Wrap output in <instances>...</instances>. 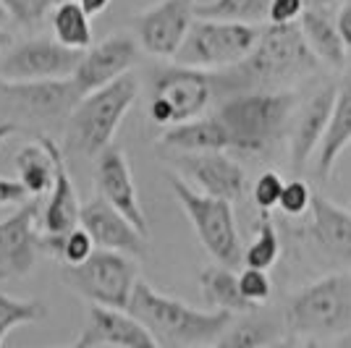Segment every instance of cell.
I'll return each mask as SVG.
<instances>
[{
	"label": "cell",
	"mask_w": 351,
	"mask_h": 348,
	"mask_svg": "<svg viewBox=\"0 0 351 348\" xmlns=\"http://www.w3.org/2000/svg\"><path fill=\"white\" fill-rule=\"evenodd\" d=\"M126 312L139 319L158 338L160 346L168 348L215 346L236 317L223 309H210V312L194 309L173 296L155 290L145 280L136 283Z\"/></svg>",
	"instance_id": "6da1fadb"
},
{
	"label": "cell",
	"mask_w": 351,
	"mask_h": 348,
	"mask_svg": "<svg viewBox=\"0 0 351 348\" xmlns=\"http://www.w3.org/2000/svg\"><path fill=\"white\" fill-rule=\"evenodd\" d=\"M296 110L293 92H239L218 108V121L228 131L231 152L270 155L283 142Z\"/></svg>",
	"instance_id": "7a4b0ae2"
},
{
	"label": "cell",
	"mask_w": 351,
	"mask_h": 348,
	"mask_svg": "<svg viewBox=\"0 0 351 348\" xmlns=\"http://www.w3.org/2000/svg\"><path fill=\"white\" fill-rule=\"evenodd\" d=\"M317 58L307 47L299 24H270L263 29L260 42L244 63L228 69L226 79L236 89L276 92V84H286L317 71Z\"/></svg>",
	"instance_id": "3957f363"
},
{
	"label": "cell",
	"mask_w": 351,
	"mask_h": 348,
	"mask_svg": "<svg viewBox=\"0 0 351 348\" xmlns=\"http://www.w3.org/2000/svg\"><path fill=\"white\" fill-rule=\"evenodd\" d=\"M286 327L312 340L349 335L351 273H330L296 290L286 306Z\"/></svg>",
	"instance_id": "277c9868"
},
{
	"label": "cell",
	"mask_w": 351,
	"mask_h": 348,
	"mask_svg": "<svg viewBox=\"0 0 351 348\" xmlns=\"http://www.w3.org/2000/svg\"><path fill=\"white\" fill-rule=\"evenodd\" d=\"M139 97L136 76L126 73L118 82L82 97L69 116V147L84 158H97L113 145L126 113Z\"/></svg>",
	"instance_id": "5b68a950"
},
{
	"label": "cell",
	"mask_w": 351,
	"mask_h": 348,
	"mask_svg": "<svg viewBox=\"0 0 351 348\" xmlns=\"http://www.w3.org/2000/svg\"><path fill=\"white\" fill-rule=\"evenodd\" d=\"M165 178H168L176 202L186 212L199 244L207 249V254L218 264L231 267V270L244 264V247H241V236L236 228L231 202L199 194L176 173H165Z\"/></svg>",
	"instance_id": "8992f818"
},
{
	"label": "cell",
	"mask_w": 351,
	"mask_h": 348,
	"mask_svg": "<svg viewBox=\"0 0 351 348\" xmlns=\"http://www.w3.org/2000/svg\"><path fill=\"white\" fill-rule=\"evenodd\" d=\"M263 29L257 24H241V21H213V18H197L191 24L186 42L181 45L176 66L186 69H234L252 55V50L260 42Z\"/></svg>",
	"instance_id": "52a82bcc"
},
{
	"label": "cell",
	"mask_w": 351,
	"mask_h": 348,
	"mask_svg": "<svg viewBox=\"0 0 351 348\" xmlns=\"http://www.w3.org/2000/svg\"><path fill=\"white\" fill-rule=\"evenodd\" d=\"M60 280L87 299L92 306L105 309H129L134 288L139 283V267L129 254L97 249L82 264H63Z\"/></svg>",
	"instance_id": "ba28073f"
},
{
	"label": "cell",
	"mask_w": 351,
	"mask_h": 348,
	"mask_svg": "<svg viewBox=\"0 0 351 348\" xmlns=\"http://www.w3.org/2000/svg\"><path fill=\"white\" fill-rule=\"evenodd\" d=\"M213 92L215 82L207 71L173 66L155 79L147 116L162 129L189 123L194 118H202L205 108L213 100Z\"/></svg>",
	"instance_id": "9c48e42d"
},
{
	"label": "cell",
	"mask_w": 351,
	"mask_h": 348,
	"mask_svg": "<svg viewBox=\"0 0 351 348\" xmlns=\"http://www.w3.org/2000/svg\"><path fill=\"white\" fill-rule=\"evenodd\" d=\"M82 55L84 53H76L58 40H27L14 45L0 58V76L8 84L71 79L79 69Z\"/></svg>",
	"instance_id": "30bf717a"
},
{
	"label": "cell",
	"mask_w": 351,
	"mask_h": 348,
	"mask_svg": "<svg viewBox=\"0 0 351 348\" xmlns=\"http://www.w3.org/2000/svg\"><path fill=\"white\" fill-rule=\"evenodd\" d=\"M194 0H158L136 16V40L155 58H176L197 21Z\"/></svg>",
	"instance_id": "8fae6325"
},
{
	"label": "cell",
	"mask_w": 351,
	"mask_h": 348,
	"mask_svg": "<svg viewBox=\"0 0 351 348\" xmlns=\"http://www.w3.org/2000/svg\"><path fill=\"white\" fill-rule=\"evenodd\" d=\"M178 175L199 194L236 202L247 191L244 168L228 158L226 152H199V155H176L173 160Z\"/></svg>",
	"instance_id": "7c38bea8"
},
{
	"label": "cell",
	"mask_w": 351,
	"mask_h": 348,
	"mask_svg": "<svg viewBox=\"0 0 351 348\" xmlns=\"http://www.w3.org/2000/svg\"><path fill=\"white\" fill-rule=\"evenodd\" d=\"M139 58V47L126 34H113L100 45H92L79 60V69L71 76L73 87L82 97L118 82L132 71Z\"/></svg>",
	"instance_id": "4fadbf2b"
},
{
	"label": "cell",
	"mask_w": 351,
	"mask_h": 348,
	"mask_svg": "<svg viewBox=\"0 0 351 348\" xmlns=\"http://www.w3.org/2000/svg\"><path fill=\"white\" fill-rule=\"evenodd\" d=\"M37 218L40 204L24 202L14 215L0 220V277H24L32 273L43 236L37 233Z\"/></svg>",
	"instance_id": "5bb4252c"
},
{
	"label": "cell",
	"mask_w": 351,
	"mask_h": 348,
	"mask_svg": "<svg viewBox=\"0 0 351 348\" xmlns=\"http://www.w3.org/2000/svg\"><path fill=\"white\" fill-rule=\"evenodd\" d=\"M95 181H97V189L108 204H113L123 218H129L134 223V228L147 236V218L145 210L139 204L136 197V184H134L132 168H129V160L126 152L121 147L110 145L108 149H103L97 155V165H95Z\"/></svg>",
	"instance_id": "9a60e30c"
},
{
	"label": "cell",
	"mask_w": 351,
	"mask_h": 348,
	"mask_svg": "<svg viewBox=\"0 0 351 348\" xmlns=\"http://www.w3.org/2000/svg\"><path fill=\"white\" fill-rule=\"evenodd\" d=\"M79 225L92 236L95 247L105 251H121L129 257H142L147 249V236L134 228L129 218H123L113 204L103 197H95L82 204V220Z\"/></svg>",
	"instance_id": "2e32d148"
},
{
	"label": "cell",
	"mask_w": 351,
	"mask_h": 348,
	"mask_svg": "<svg viewBox=\"0 0 351 348\" xmlns=\"http://www.w3.org/2000/svg\"><path fill=\"white\" fill-rule=\"evenodd\" d=\"M82 335L87 338L92 348H162L158 338L123 309L89 306L87 325Z\"/></svg>",
	"instance_id": "e0dca14e"
},
{
	"label": "cell",
	"mask_w": 351,
	"mask_h": 348,
	"mask_svg": "<svg viewBox=\"0 0 351 348\" xmlns=\"http://www.w3.org/2000/svg\"><path fill=\"white\" fill-rule=\"evenodd\" d=\"M338 87H322L317 89L307 105L302 108L299 118L291 123V134H289V152H291L293 171H304L307 160L317 155L322 145V136L328 129V121L333 113V102H336Z\"/></svg>",
	"instance_id": "ac0fdd59"
},
{
	"label": "cell",
	"mask_w": 351,
	"mask_h": 348,
	"mask_svg": "<svg viewBox=\"0 0 351 348\" xmlns=\"http://www.w3.org/2000/svg\"><path fill=\"white\" fill-rule=\"evenodd\" d=\"M50 155L56 160V181L50 189V199L43 210V236H63L71 233L73 228H79L82 220V202L76 197V186L73 178L66 168V158L60 152V147L50 139V136H40Z\"/></svg>",
	"instance_id": "d6986e66"
},
{
	"label": "cell",
	"mask_w": 351,
	"mask_h": 348,
	"mask_svg": "<svg viewBox=\"0 0 351 348\" xmlns=\"http://www.w3.org/2000/svg\"><path fill=\"white\" fill-rule=\"evenodd\" d=\"M312 244L320 249L328 260L351 267V210L315 194L312 202Z\"/></svg>",
	"instance_id": "ffe728a7"
},
{
	"label": "cell",
	"mask_w": 351,
	"mask_h": 348,
	"mask_svg": "<svg viewBox=\"0 0 351 348\" xmlns=\"http://www.w3.org/2000/svg\"><path fill=\"white\" fill-rule=\"evenodd\" d=\"M0 92L27 110L34 118H63L71 116L82 95L76 92L71 79L60 82H29V84H3Z\"/></svg>",
	"instance_id": "44dd1931"
},
{
	"label": "cell",
	"mask_w": 351,
	"mask_h": 348,
	"mask_svg": "<svg viewBox=\"0 0 351 348\" xmlns=\"http://www.w3.org/2000/svg\"><path fill=\"white\" fill-rule=\"evenodd\" d=\"M351 147V82L343 79L338 84L336 102H333V113L328 121V129L322 136V145L317 149V160H315V175L325 181L330 178L336 162L341 155Z\"/></svg>",
	"instance_id": "7402d4cb"
},
{
	"label": "cell",
	"mask_w": 351,
	"mask_h": 348,
	"mask_svg": "<svg viewBox=\"0 0 351 348\" xmlns=\"http://www.w3.org/2000/svg\"><path fill=\"white\" fill-rule=\"evenodd\" d=\"M160 145L176 149L178 155H199V152H231L228 131L218 121V116L194 118L173 129H165Z\"/></svg>",
	"instance_id": "603a6c76"
},
{
	"label": "cell",
	"mask_w": 351,
	"mask_h": 348,
	"mask_svg": "<svg viewBox=\"0 0 351 348\" xmlns=\"http://www.w3.org/2000/svg\"><path fill=\"white\" fill-rule=\"evenodd\" d=\"M299 29H302V37L312 50V55L317 58V63H325L330 69H343L346 66L349 50L341 40L336 21H330L325 11L307 8L299 18Z\"/></svg>",
	"instance_id": "cb8c5ba5"
},
{
	"label": "cell",
	"mask_w": 351,
	"mask_h": 348,
	"mask_svg": "<svg viewBox=\"0 0 351 348\" xmlns=\"http://www.w3.org/2000/svg\"><path fill=\"white\" fill-rule=\"evenodd\" d=\"M199 288H202L205 301L213 306V309H223V312H231V314L254 312V309L247 304V299L241 296L239 275H236L231 267H223V264L205 267L202 275H199Z\"/></svg>",
	"instance_id": "d4e9b609"
},
{
	"label": "cell",
	"mask_w": 351,
	"mask_h": 348,
	"mask_svg": "<svg viewBox=\"0 0 351 348\" xmlns=\"http://www.w3.org/2000/svg\"><path fill=\"white\" fill-rule=\"evenodd\" d=\"M280 325L276 319L263 317L260 309L247 312L241 319L228 325V330L220 335L215 348H270V343H280Z\"/></svg>",
	"instance_id": "484cf974"
},
{
	"label": "cell",
	"mask_w": 351,
	"mask_h": 348,
	"mask_svg": "<svg viewBox=\"0 0 351 348\" xmlns=\"http://www.w3.org/2000/svg\"><path fill=\"white\" fill-rule=\"evenodd\" d=\"M16 173H19L21 186L29 191V197H40V194L53 189L56 160L50 155V149L37 139V142L21 147L16 152Z\"/></svg>",
	"instance_id": "4316f807"
},
{
	"label": "cell",
	"mask_w": 351,
	"mask_h": 348,
	"mask_svg": "<svg viewBox=\"0 0 351 348\" xmlns=\"http://www.w3.org/2000/svg\"><path fill=\"white\" fill-rule=\"evenodd\" d=\"M50 24H53V37L60 45L71 47L76 53H87L92 47V21L89 14L82 8L79 0H66L53 5V16H50Z\"/></svg>",
	"instance_id": "83f0119b"
},
{
	"label": "cell",
	"mask_w": 351,
	"mask_h": 348,
	"mask_svg": "<svg viewBox=\"0 0 351 348\" xmlns=\"http://www.w3.org/2000/svg\"><path fill=\"white\" fill-rule=\"evenodd\" d=\"M270 0H205L197 3L194 14L197 18H213V21H241V24H257L267 18Z\"/></svg>",
	"instance_id": "f1b7e54d"
},
{
	"label": "cell",
	"mask_w": 351,
	"mask_h": 348,
	"mask_svg": "<svg viewBox=\"0 0 351 348\" xmlns=\"http://www.w3.org/2000/svg\"><path fill=\"white\" fill-rule=\"evenodd\" d=\"M280 257V238L278 231L270 220V212L260 215L254 238L249 241V247L244 249V267H254V270H270Z\"/></svg>",
	"instance_id": "f546056e"
},
{
	"label": "cell",
	"mask_w": 351,
	"mask_h": 348,
	"mask_svg": "<svg viewBox=\"0 0 351 348\" xmlns=\"http://www.w3.org/2000/svg\"><path fill=\"white\" fill-rule=\"evenodd\" d=\"M40 249L53 251L63 264H71V267L73 264L87 262L89 257L97 251L92 236H89L82 225L73 228L71 233H63V236H40Z\"/></svg>",
	"instance_id": "4dcf8cb0"
},
{
	"label": "cell",
	"mask_w": 351,
	"mask_h": 348,
	"mask_svg": "<svg viewBox=\"0 0 351 348\" xmlns=\"http://www.w3.org/2000/svg\"><path fill=\"white\" fill-rule=\"evenodd\" d=\"M45 314H47V309H45L43 301H34V299L24 301V299H14V296L0 293V348L16 327L34 325V322L45 319Z\"/></svg>",
	"instance_id": "1f68e13d"
},
{
	"label": "cell",
	"mask_w": 351,
	"mask_h": 348,
	"mask_svg": "<svg viewBox=\"0 0 351 348\" xmlns=\"http://www.w3.org/2000/svg\"><path fill=\"white\" fill-rule=\"evenodd\" d=\"M239 288H241V296L247 299V304L252 309H260L270 299V293H273V280L267 275V270L244 267L239 273Z\"/></svg>",
	"instance_id": "d6a6232c"
},
{
	"label": "cell",
	"mask_w": 351,
	"mask_h": 348,
	"mask_svg": "<svg viewBox=\"0 0 351 348\" xmlns=\"http://www.w3.org/2000/svg\"><path fill=\"white\" fill-rule=\"evenodd\" d=\"M312 202H315V194L309 189L307 181L302 178H293L283 186V197H280V212H286L289 218H299L312 210Z\"/></svg>",
	"instance_id": "836d02e7"
},
{
	"label": "cell",
	"mask_w": 351,
	"mask_h": 348,
	"mask_svg": "<svg viewBox=\"0 0 351 348\" xmlns=\"http://www.w3.org/2000/svg\"><path fill=\"white\" fill-rule=\"evenodd\" d=\"M283 186H286V181H283L276 171H265V173L254 181V186H252V199L260 207V212H270L273 207H278L280 197H283Z\"/></svg>",
	"instance_id": "e575fe53"
},
{
	"label": "cell",
	"mask_w": 351,
	"mask_h": 348,
	"mask_svg": "<svg viewBox=\"0 0 351 348\" xmlns=\"http://www.w3.org/2000/svg\"><path fill=\"white\" fill-rule=\"evenodd\" d=\"M304 11H307V0H270L267 21L270 24H299Z\"/></svg>",
	"instance_id": "d590c367"
},
{
	"label": "cell",
	"mask_w": 351,
	"mask_h": 348,
	"mask_svg": "<svg viewBox=\"0 0 351 348\" xmlns=\"http://www.w3.org/2000/svg\"><path fill=\"white\" fill-rule=\"evenodd\" d=\"M0 3L5 5L8 16H11L14 21H19V24H24V27H29V24L43 18L40 11H37V3H34V0H0Z\"/></svg>",
	"instance_id": "8d00e7d4"
},
{
	"label": "cell",
	"mask_w": 351,
	"mask_h": 348,
	"mask_svg": "<svg viewBox=\"0 0 351 348\" xmlns=\"http://www.w3.org/2000/svg\"><path fill=\"white\" fill-rule=\"evenodd\" d=\"M29 199V191L21 186L19 178H3L0 175V207L5 204H24Z\"/></svg>",
	"instance_id": "74e56055"
},
{
	"label": "cell",
	"mask_w": 351,
	"mask_h": 348,
	"mask_svg": "<svg viewBox=\"0 0 351 348\" xmlns=\"http://www.w3.org/2000/svg\"><path fill=\"white\" fill-rule=\"evenodd\" d=\"M336 27L341 32V40L346 45V50L351 53V0H346L343 5H341V11L336 16Z\"/></svg>",
	"instance_id": "f35d334b"
},
{
	"label": "cell",
	"mask_w": 351,
	"mask_h": 348,
	"mask_svg": "<svg viewBox=\"0 0 351 348\" xmlns=\"http://www.w3.org/2000/svg\"><path fill=\"white\" fill-rule=\"evenodd\" d=\"M82 3V8L87 11L89 16H97V14H103L105 8L110 5V0H79Z\"/></svg>",
	"instance_id": "ab89813d"
},
{
	"label": "cell",
	"mask_w": 351,
	"mask_h": 348,
	"mask_svg": "<svg viewBox=\"0 0 351 348\" xmlns=\"http://www.w3.org/2000/svg\"><path fill=\"white\" fill-rule=\"evenodd\" d=\"M11 47H14V34L0 27V58H3V55H5Z\"/></svg>",
	"instance_id": "60d3db41"
},
{
	"label": "cell",
	"mask_w": 351,
	"mask_h": 348,
	"mask_svg": "<svg viewBox=\"0 0 351 348\" xmlns=\"http://www.w3.org/2000/svg\"><path fill=\"white\" fill-rule=\"evenodd\" d=\"M16 134V123H0V145Z\"/></svg>",
	"instance_id": "b9f144b4"
},
{
	"label": "cell",
	"mask_w": 351,
	"mask_h": 348,
	"mask_svg": "<svg viewBox=\"0 0 351 348\" xmlns=\"http://www.w3.org/2000/svg\"><path fill=\"white\" fill-rule=\"evenodd\" d=\"M60 348H92V346H89V340H87V338H84V335L79 333V338H76L73 343H69V346H60Z\"/></svg>",
	"instance_id": "7bdbcfd3"
},
{
	"label": "cell",
	"mask_w": 351,
	"mask_h": 348,
	"mask_svg": "<svg viewBox=\"0 0 351 348\" xmlns=\"http://www.w3.org/2000/svg\"><path fill=\"white\" fill-rule=\"evenodd\" d=\"M299 348H325V346H322L320 340H312V338H307V340H304Z\"/></svg>",
	"instance_id": "ee69618b"
},
{
	"label": "cell",
	"mask_w": 351,
	"mask_h": 348,
	"mask_svg": "<svg viewBox=\"0 0 351 348\" xmlns=\"http://www.w3.org/2000/svg\"><path fill=\"white\" fill-rule=\"evenodd\" d=\"M338 348H351V333L341 338V343H338Z\"/></svg>",
	"instance_id": "f6af8a7d"
},
{
	"label": "cell",
	"mask_w": 351,
	"mask_h": 348,
	"mask_svg": "<svg viewBox=\"0 0 351 348\" xmlns=\"http://www.w3.org/2000/svg\"><path fill=\"white\" fill-rule=\"evenodd\" d=\"M343 71H346V79L351 82V53L346 55V66H343Z\"/></svg>",
	"instance_id": "bcb514c9"
},
{
	"label": "cell",
	"mask_w": 351,
	"mask_h": 348,
	"mask_svg": "<svg viewBox=\"0 0 351 348\" xmlns=\"http://www.w3.org/2000/svg\"><path fill=\"white\" fill-rule=\"evenodd\" d=\"M8 18H11V16H8V11H5V5L0 3V24H3V21H8Z\"/></svg>",
	"instance_id": "7dc6e473"
},
{
	"label": "cell",
	"mask_w": 351,
	"mask_h": 348,
	"mask_svg": "<svg viewBox=\"0 0 351 348\" xmlns=\"http://www.w3.org/2000/svg\"><path fill=\"white\" fill-rule=\"evenodd\" d=\"M276 348H296V346H293L291 340H280V343H278Z\"/></svg>",
	"instance_id": "c3c4849f"
},
{
	"label": "cell",
	"mask_w": 351,
	"mask_h": 348,
	"mask_svg": "<svg viewBox=\"0 0 351 348\" xmlns=\"http://www.w3.org/2000/svg\"><path fill=\"white\" fill-rule=\"evenodd\" d=\"M58 3H66V0H53V5H58Z\"/></svg>",
	"instance_id": "681fc988"
},
{
	"label": "cell",
	"mask_w": 351,
	"mask_h": 348,
	"mask_svg": "<svg viewBox=\"0 0 351 348\" xmlns=\"http://www.w3.org/2000/svg\"><path fill=\"white\" fill-rule=\"evenodd\" d=\"M191 348H215V346H191Z\"/></svg>",
	"instance_id": "f907efd6"
},
{
	"label": "cell",
	"mask_w": 351,
	"mask_h": 348,
	"mask_svg": "<svg viewBox=\"0 0 351 348\" xmlns=\"http://www.w3.org/2000/svg\"><path fill=\"white\" fill-rule=\"evenodd\" d=\"M349 210H351V204H349Z\"/></svg>",
	"instance_id": "816d5d0a"
}]
</instances>
